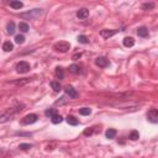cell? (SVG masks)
Returning a JSON list of instances; mask_svg holds the SVG:
<instances>
[{"mask_svg": "<svg viewBox=\"0 0 158 158\" xmlns=\"http://www.w3.org/2000/svg\"><path fill=\"white\" fill-rule=\"evenodd\" d=\"M6 31L9 35H14V32H15V24L13 21H10V22H7V25H6Z\"/></svg>", "mask_w": 158, "mask_h": 158, "instance_id": "obj_15", "label": "cell"}, {"mask_svg": "<svg viewBox=\"0 0 158 158\" xmlns=\"http://www.w3.org/2000/svg\"><path fill=\"white\" fill-rule=\"evenodd\" d=\"M36 121H37V115H35V114H29L22 119V123H24V125H32V123H35Z\"/></svg>", "mask_w": 158, "mask_h": 158, "instance_id": "obj_7", "label": "cell"}, {"mask_svg": "<svg viewBox=\"0 0 158 158\" xmlns=\"http://www.w3.org/2000/svg\"><path fill=\"white\" fill-rule=\"evenodd\" d=\"M80 56H82L80 53H77V54H74V56H73V59H77V58H79V57H80Z\"/></svg>", "mask_w": 158, "mask_h": 158, "instance_id": "obj_30", "label": "cell"}, {"mask_svg": "<svg viewBox=\"0 0 158 158\" xmlns=\"http://www.w3.org/2000/svg\"><path fill=\"white\" fill-rule=\"evenodd\" d=\"M51 86H52V89H53L54 92H57V93L62 89V86H61V84H59V82H57V80H52L51 82Z\"/></svg>", "mask_w": 158, "mask_h": 158, "instance_id": "obj_18", "label": "cell"}, {"mask_svg": "<svg viewBox=\"0 0 158 158\" xmlns=\"http://www.w3.org/2000/svg\"><path fill=\"white\" fill-rule=\"evenodd\" d=\"M51 121H52V123H54V125H57V123H61L62 121H63V118L61 115H56V116H53V118L51 119Z\"/></svg>", "mask_w": 158, "mask_h": 158, "instance_id": "obj_22", "label": "cell"}, {"mask_svg": "<svg viewBox=\"0 0 158 158\" xmlns=\"http://www.w3.org/2000/svg\"><path fill=\"white\" fill-rule=\"evenodd\" d=\"M78 42L83 43V44H86V43H89V40L86 39L84 35H80V36H78Z\"/></svg>", "mask_w": 158, "mask_h": 158, "instance_id": "obj_26", "label": "cell"}, {"mask_svg": "<svg viewBox=\"0 0 158 158\" xmlns=\"http://www.w3.org/2000/svg\"><path fill=\"white\" fill-rule=\"evenodd\" d=\"M95 64L100 68H106V67L110 66V61L106 57H98L95 59Z\"/></svg>", "mask_w": 158, "mask_h": 158, "instance_id": "obj_5", "label": "cell"}, {"mask_svg": "<svg viewBox=\"0 0 158 158\" xmlns=\"http://www.w3.org/2000/svg\"><path fill=\"white\" fill-rule=\"evenodd\" d=\"M56 77H57L58 79H63V78H64V72H63V68H61V67H57V68H56Z\"/></svg>", "mask_w": 158, "mask_h": 158, "instance_id": "obj_20", "label": "cell"}, {"mask_svg": "<svg viewBox=\"0 0 158 158\" xmlns=\"http://www.w3.org/2000/svg\"><path fill=\"white\" fill-rule=\"evenodd\" d=\"M147 120L152 123H158V109H151L147 112Z\"/></svg>", "mask_w": 158, "mask_h": 158, "instance_id": "obj_4", "label": "cell"}, {"mask_svg": "<svg viewBox=\"0 0 158 158\" xmlns=\"http://www.w3.org/2000/svg\"><path fill=\"white\" fill-rule=\"evenodd\" d=\"M88 16H89V10L85 9V7H82V9H79L77 11V17L79 20H85Z\"/></svg>", "mask_w": 158, "mask_h": 158, "instance_id": "obj_9", "label": "cell"}, {"mask_svg": "<svg viewBox=\"0 0 158 158\" xmlns=\"http://www.w3.org/2000/svg\"><path fill=\"white\" fill-rule=\"evenodd\" d=\"M3 50L5 52H11L14 50V44L10 42V41H6V42H4L3 44Z\"/></svg>", "mask_w": 158, "mask_h": 158, "instance_id": "obj_13", "label": "cell"}, {"mask_svg": "<svg viewBox=\"0 0 158 158\" xmlns=\"http://www.w3.org/2000/svg\"><path fill=\"white\" fill-rule=\"evenodd\" d=\"M137 35L140 37H147L148 36V30L147 27H145V26H141V27L137 29Z\"/></svg>", "mask_w": 158, "mask_h": 158, "instance_id": "obj_10", "label": "cell"}, {"mask_svg": "<svg viewBox=\"0 0 158 158\" xmlns=\"http://www.w3.org/2000/svg\"><path fill=\"white\" fill-rule=\"evenodd\" d=\"M153 7H155V4L153 3H145L143 5H142V9L143 10H151Z\"/></svg>", "mask_w": 158, "mask_h": 158, "instance_id": "obj_27", "label": "cell"}, {"mask_svg": "<svg viewBox=\"0 0 158 158\" xmlns=\"http://www.w3.org/2000/svg\"><path fill=\"white\" fill-rule=\"evenodd\" d=\"M67 122H68L69 125H72V126H77L78 123H79L78 119H76V118H74V116H72V115H68V116H67Z\"/></svg>", "mask_w": 158, "mask_h": 158, "instance_id": "obj_14", "label": "cell"}, {"mask_svg": "<svg viewBox=\"0 0 158 158\" xmlns=\"http://www.w3.org/2000/svg\"><path fill=\"white\" fill-rule=\"evenodd\" d=\"M31 147H32V146L30 145V143H20V146H19V148H20V149H25V151H26V149H30Z\"/></svg>", "mask_w": 158, "mask_h": 158, "instance_id": "obj_28", "label": "cell"}, {"mask_svg": "<svg viewBox=\"0 0 158 158\" xmlns=\"http://www.w3.org/2000/svg\"><path fill=\"white\" fill-rule=\"evenodd\" d=\"M53 48L56 51L61 52V53H66V52H68L70 50V43L69 42H66V41H59V42L54 43Z\"/></svg>", "mask_w": 158, "mask_h": 158, "instance_id": "obj_2", "label": "cell"}, {"mask_svg": "<svg viewBox=\"0 0 158 158\" xmlns=\"http://www.w3.org/2000/svg\"><path fill=\"white\" fill-rule=\"evenodd\" d=\"M135 44V40L132 37H125L123 39V46L125 47H133Z\"/></svg>", "mask_w": 158, "mask_h": 158, "instance_id": "obj_11", "label": "cell"}, {"mask_svg": "<svg viewBox=\"0 0 158 158\" xmlns=\"http://www.w3.org/2000/svg\"><path fill=\"white\" fill-rule=\"evenodd\" d=\"M9 5H10V7H13V9H15V10H20L22 6H24V4H22L21 1H10L9 3Z\"/></svg>", "mask_w": 158, "mask_h": 158, "instance_id": "obj_12", "label": "cell"}, {"mask_svg": "<svg viewBox=\"0 0 158 158\" xmlns=\"http://www.w3.org/2000/svg\"><path fill=\"white\" fill-rule=\"evenodd\" d=\"M79 114L83 115V116H88L92 114V109H89V108H82V109H79Z\"/></svg>", "mask_w": 158, "mask_h": 158, "instance_id": "obj_19", "label": "cell"}, {"mask_svg": "<svg viewBox=\"0 0 158 158\" xmlns=\"http://www.w3.org/2000/svg\"><path fill=\"white\" fill-rule=\"evenodd\" d=\"M69 72L73 73V74H79L82 70H80V67H79L78 64H72L69 67Z\"/></svg>", "mask_w": 158, "mask_h": 158, "instance_id": "obj_17", "label": "cell"}, {"mask_svg": "<svg viewBox=\"0 0 158 158\" xmlns=\"http://www.w3.org/2000/svg\"><path fill=\"white\" fill-rule=\"evenodd\" d=\"M140 138V133H138V131H131L130 132V140L132 141H136Z\"/></svg>", "mask_w": 158, "mask_h": 158, "instance_id": "obj_24", "label": "cell"}, {"mask_svg": "<svg viewBox=\"0 0 158 158\" xmlns=\"http://www.w3.org/2000/svg\"><path fill=\"white\" fill-rule=\"evenodd\" d=\"M19 30H20L21 32H27L30 30V27L26 22H20V24H19Z\"/></svg>", "mask_w": 158, "mask_h": 158, "instance_id": "obj_21", "label": "cell"}, {"mask_svg": "<svg viewBox=\"0 0 158 158\" xmlns=\"http://www.w3.org/2000/svg\"><path fill=\"white\" fill-rule=\"evenodd\" d=\"M83 133H84V136H92V135L94 133V130L93 129H88V130H85Z\"/></svg>", "mask_w": 158, "mask_h": 158, "instance_id": "obj_29", "label": "cell"}, {"mask_svg": "<svg viewBox=\"0 0 158 158\" xmlns=\"http://www.w3.org/2000/svg\"><path fill=\"white\" fill-rule=\"evenodd\" d=\"M15 42H16L17 44H22L25 42V37L22 36V35H17V36H15Z\"/></svg>", "mask_w": 158, "mask_h": 158, "instance_id": "obj_25", "label": "cell"}, {"mask_svg": "<svg viewBox=\"0 0 158 158\" xmlns=\"http://www.w3.org/2000/svg\"><path fill=\"white\" fill-rule=\"evenodd\" d=\"M105 136H106V138H109V140H111V138H115V136H116V130L115 129H109L106 132H105Z\"/></svg>", "mask_w": 158, "mask_h": 158, "instance_id": "obj_16", "label": "cell"}, {"mask_svg": "<svg viewBox=\"0 0 158 158\" xmlns=\"http://www.w3.org/2000/svg\"><path fill=\"white\" fill-rule=\"evenodd\" d=\"M120 31V30H108V29H104V30H101L100 31V35L103 39H110V37H112L114 35H116Z\"/></svg>", "mask_w": 158, "mask_h": 158, "instance_id": "obj_6", "label": "cell"}, {"mask_svg": "<svg viewBox=\"0 0 158 158\" xmlns=\"http://www.w3.org/2000/svg\"><path fill=\"white\" fill-rule=\"evenodd\" d=\"M64 92H66L67 95L70 98V99H76V98L78 96V92L73 88V86H70V85H67V86H66V88H64Z\"/></svg>", "mask_w": 158, "mask_h": 158, "instance_id": "obj_8", "label": "cell"}, {"mask_svg": "<svg viewBox=\"0 0 158 158\" xmlns=\"http://www.w3.org/2000/svg\"><path fill=\"white\" fill-rule=\"evenodd\" d=\"M42 14H43V11L41 10V9H33V10L27 11V13L21 14L20 16H21L22 19H29V20H35V19L40 17Z\"/></svg>", "mask_w": 158, "mask_h": 158, "instance_id": "obj_1", "label": "cell"}, {"mask_svg": "<svg viewBox=\"0 0 158 158\" xmlns=\"http://www.w3.org/2000/svg\"><path fill=\"white\" fill-rule=\"evenodd\" d=\"M30 69H31V66H30V63L25 62V61H21V62H19L17 64H16V72L20 73V74L27 73Z\"/></svg>", "mask_w": 158, "mask_h": 158, "instance_id": "obj_3", "label": "cell"}, {"mask_svg": "<svg viewBox=\"0 0 158 158\" xmlns=\"http://www.w3.org/2000/svg\"><path fill=\"white\" fill-rule=\"evenodd\" d=\"M44 114H46V116H48L50 119H52L53 116L57 115V110H56V109H48V110H46Z\"/></svg>", "mask_w": 158, "mask_h": 158, "instance_id": "obj_23", "label": "cell"}]
</instances>
